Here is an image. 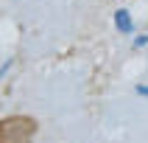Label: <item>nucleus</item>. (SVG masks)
I'll list each match as a JSON object with an SVG mask.
<instances>
[{
    "label": "nucleus",
    "mask_w": 148,
    "mask_h": 143,
    "mask_svg": "<svg viewBox=\"0 0 148 143\" xmlns=\"http://www.w3.org/2000/svg\"><path fill=\"white\" fill-rule=\"evenodd\" d=\"M36 129L39 124L31 115H6L0 118V143H31Z\"/></svg>",
    "instance_id": "nucleus-1"
}]
</instances>
